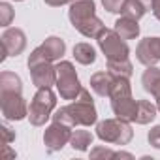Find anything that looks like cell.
Here are the masks:
<instances>
[{
	"instance_id": "cell-2",
	"label": "cell",
	"mask_w": 160,
	"mask_h": 160,
	"mask_svg": "<svg viewBox=\"0 0 160 160\" xmlns=\"http://www.w3.org/2000/svg\"><path fill=\"white\" fill-rule=\"evenodd\" d=\"M68 19L72 27L77 32H81L85 38H98V34L106 28L104 23L96 17L94 0H72Z\"/></svg>"
},
{
	"instance_id": "cell-30",
	"label": "cell",
	"mask_w": 160,
	"mask_h": 160,
	"mask_svg": "<svg viewBox=\"0 0 160 160\" xmlns=\"http://www.w3.org/2000/svg\"><path fill=\"white\" fill-rule=\"evenodd\" d=\"M4 158L8 160V158H15V152L10 149V145H4Z\"/></svg>"
},
{
	"instance_id": "cell-24",
	"label": "cell",
	"mask_w": 160,
	"mask_h": 160,
	"mask_svg": "<svg viewBox=\"0 0 160 160\" xmlns=\"http://www.w3.org/2000/svg\"><path fill=\"white\" fill-rule=\"evenodd\" d=\"M147 141H149L151 147H154V149L160 151V124H156V126H152V128L149 130V134H147Z\"/></svg>"
},
{
	"instance_id": "cell-32",
	"label": "cell",
	"mask_w": 160,
	"mask_h": 160,
	"mask_svg": "<svg viewBox=\"0 0 160 160\" xmlns=\"http://www.w3.org/2000/svg\"><path fill=\"white\" fill-rule=\"evenodd\" d=\"M139 2L143 4V8H145L147 12H151V10H152V0H139Z\"/></svg>"
},
{
	"instance_id": "cell-25",
	"label": "cell",
	"mask_w": 160,
	"mask_h": 160,
	"mask_svg": "<svg viewBox=\"0 0 160 160\" xmlns=\"http://www.w3.org/2000/svg\"><path fill=\"white\" fill-rule=\"evenodd\" d=\"M117 151H111L108 147H94L91 149V158H115Z\"/></svg>"
},
{
	"instance_id": "cell-15",
	"label": "cell",
	"mask_w": 160,
	"mask_h": 160,
	"mask_svg": "<svg viewBox=\"0 0 160 160\" xmlns=\"http://www.w3.org/2000/svg\"><path fill=\"white\" fill-rule=\"evenodd\" d=\"M113 30L122 40H136L139 36V25H138V21L132 19V17H126V15H122V17H119L115 21V28Z\"/></svg>"
},
{
	"instance_id": "cell-29",
	"label": "cell",
	"mask_w": 160,
	"mask_h": 160,
	"mask_svg": "<svg viewBox=\"0 0 160 160\" xmlns=\"http://www.w3.org/2000/svg\"><path fill=\"white\" fill-rule=\"evenodd\" d=\"M151 94L154 96V100H156V108H158V111H160V83L154 87V91H152Z\"/></svg>"
},
{
	"instance_id": "cell-5",
	"label": "cell",
	"mask_w": 160,
	"mask_h": 160,
	"mask_svg": "<svg viewBox=\"0 0 160 160\" xmlns=\"http://www.w3.org/2000/svg\"><path fill=\"white\" fill-rule=\"evenodd\" d=\"M81 83L75 73V68L70 60H58L57 62V91L62 100H75L81 92Z\"/></svg>"
},
{
	"instance_id": "cell-28",
	"label": "cell",
	"mask_w": 160,
	"mask_h": 160,
	"mask_svg": "<svg viewBox=\"0 0 160 160\" xmlns=\"http://www.w3.org/2000/svg\"><path fill=\"white\" fill-rule=\"evenodd\" d=\"M151 12H152V15L160 21V0H152V10H151Z\"/></svg>"
},
{
	"instance_id": "cell-31",
	"label": "cell",
	"mask_w": 160,
	"mask_h": 160,
	"mask_svg": "<svg viewBox=\"0 0 160 160\" xmlns=\"http://www.w3.org/2000/svg\"><path fill=\"white\" fill-rule=\"evenodd\" d=\"M115 158H130V160H132L134 156H132L130 152H122V151H117V152H115Z\"/></svg>"
},
{
	"instance_id": "cell-17",
	"label": "cell",
	"mask_w": 160,
	"mask_h": 160,
	"mask_svg": "<svg viewBox=\"0 0 160 160\" xmlns=\"http://www.w3.org/2000/svg\"><path fill=\"white\" fill-rule=\"evenodd\" d=\"M156 104H151L149 100H138V111H136V122L138 124H149L156 119Z\"/></svg>"
},
{
	"instance_id": "cell-8",
	"label": "cell",
	"mask_w": 160,
	"mask_h": 160,
	"mask_svg": "<svg viewBox=\"0 0 160 160\" xmlns=\"http://www.w3.org/2000/svg\"><path fill=\"white\" fill-rule=\"evenodd\" d=\"M66 53V43L58 36H49L43 40L42 45H38L30 55L28 60H49V62H58Z\"/></svg>"
},
{
	"instance_id": "cell-18",
	"label": "cell",
	"mask_w": 160,
	"mask_h": 160,
	"mask_svg": "<svg viewBox=\"0 0 160 160\" xmlns=\"http://www.w3.org/2000/svg\"><path fill=\"white\" fill-rule=\"evenodd\" d=\"M92 139L94 136L89 132V130H73L72 132V138H70V145L73 151H89V147L92 145Z\"/></svg>"
},
{
	"instance_id": "cell-19",
	"label": "cell",
	"mask_w": 160,
	"mask_h": 160,
	"mask_svg": "<svg viewBox=\"0 0 160 160\" xmlns=\"http://www.w3.org/2000/svg\"><path fill=\"white\" fill-rule=\"evenodd\" d=\"M0 91L23 92V81L13 72H0Z\"/></svg>"
},
{
	"instance_id": "cell-23",
	"label": "cell",
	"mask_w": 160,
	"mask_h": 160,
	"mask_svg": "<svg viewBox=\"0 0 160 160\" xmlns=\"http://www.w3.org/2000/svg\"><path fill=\"white\" fill-rule=\"evenodd\" d=\"M102 6L109 13H122V10L126 6V0H102Z\"/></svg>"
},
{
	"instance_id": "cell-7",
	"label": "cell",
	"mask_w": 160,
	"mask_h": 160,
	"mask_svg": "<svg viewBox=\"0 0 160 160\" xmlns=\"http://www.w3.org/2000/svg\"><path fill=\"white\" fill-rule=\"evenodd\" d=\"M0 109L6 121H23L28 119V104L23 98V92L0 91Z\"/></svg>"
},
{
	"instance_id": "cell-22",
	"label": "cell",
	"mask_w": 160,
	"mask_h": 160,
	"mask_svg": "<svg viewBox=\"0 0 160 160\" xmlns=\"http://www.w3.org/2000/svg\"><path fill=\"white\" fill-rule=\"evenodd\" d=\"M13 21V8L10 2H0V25L8 28Z\"/></svg>"
},
{
	"instance_id": "cell-12",
	"label": "cell",
	"mask_w": 160,
	"mask_h": 160,
	"mask_svg": "<svg viewBox=\"0 0 160 160\" xmlns=\"http://www.w3.org/2000/svg\"><path fill=\"white\" fill-rule=\"evenodd\" d=\"M2 47L6 49L8 57H19L27 49V36L21 28H6L2 32Z\"/></svg>"
},
{
	"instance_id": "cell-3",
	"label": "cell",
	"mask_w": 160,
	"mask_h": 160,
	"mask_svg": "<svg viewBox=\"0 0 160 160\" xmlns=\"http://www.w3.org/2000/svg\"><path fill=\"white\" fill-rule=\"evenodd\" d=\"M57 108V96L51 87H42L36 91L28 104V121L32 126H43L51 117L53 109Z\"/></svg>"
},
{
	"instance_id": "cell-1",
	"label": "cell",
	"mask_w": 160,
	"mask_h": 160,
	"mask_svg": "<svg viewBox=\"0 0 160 160\" xmlns=\"http://www.w3.org/2000/svg\"><path fill=\"white\" fill-rule=\"evenodd\" d=\"M53 121L62 122L70 128L96 124L98 122V111L94 108L91 92L87 89H81V92L77 94V98L72 104H68V106H64L53 113Z\"/></svg>"
},
{
	"instance_id": "cell-4",
	"label": "cell",
	"mask_w": 160,
	"mask_h": 160,
	"mask_svg": "<svg viewBox=\"0 0 160 160\" xmlns=\"http://www.w3.org/2000/svg\"><path fill=\"white\" fill-rule=\"evenodd\" d=\"M96 136L104 143L111 145H128L134 138V130L130 126V121L124 119H104L96 122Z\"/></svg>"
},
{
	"instance_id": "cell-20",
	"label": "cell",
	"mask_w": 160,
	"mask_h": 160,
	"mask_svg": "<svg viewBox=\"0 0 160 160\" xmlns=\"http://www.w3.org/2000/svg\"><path fill=\"white\" fill-rule=\"evenodd\" d=\"M108 70L113 73V75H119V77H128L132 75L134 72V66L130 62V58H124V60H108Z\"/></svg>"
},
{
	"instance_id": "cell-13",
	"label": "cell",
	"mask_w": 160,
	"mask_h": 160,
	"mask_svg": "<svg viewBox=\"0 0 160 160\" xmlns=\"http://www.w3.org/2000/svg\"><path fill=\"white\" fill-rule=\"evenodd\" d=\"M111 109L115 117L136 122V111H138V102L134 96H124V98H113L111 100Z\"/></svg>"
},
{
	"instance_id": "cell-26",
	"label": "cell",
	"mask_w": 160,
	"mask_h": 160,
	"mask_svg": "<svg viewBox=\"0 0 160 160\" xmlns=\"http://www.w3.org/2000/svg\"><path fill=\"white\" fill-rule=\"evenodd\" d=\"M0 130H2V136H4V145H10V143L15 139V132L8 126V122H2Z\"/></svg>"
},
{
	"instance_id": "cell-27",
	"label": "cell",
	"mask_w": 160,
	"mask_h": 160,
	"mask_svg": "<svg viewBox=\"0 0 160 160\" xmlns=\"http://www.w3.org/2000/svg\"><path fill=\"white\" fill-rule=\"evenodd\" d=\"M43 2L47 6H51V8H60L64 4H72V0H43Z\"/></svg>"
},
{
	"instance_id": "cell-6",
	"label": "cell",
	"mask_w": 160,
	"mask_h": 160,
	"mask_svg": "<svg viewBox=\"0 0 160 160\" xmlns=\"http://www.w3.org/2000/svg\"><path fill=\"white\" fill-rule=\"evenodd\" d=\"M96 40H98V47L102 49L108 60H124L130 57V47L126 40H122L115 30L104 28Z\"/></svg>"
},
{
	"instance_id": "cell-16",
	"label": "cell",
	"mask_w": 160,
	"mask_h": 160,
	"mask_svg": "<svg viewBox=\"0 0 160 160\" xmlns=\"http://www.w3.org/2000/svg\"><path fill=\"white\" fill-rule=\"evenodd\" d=\"M73 58L83 64V66H89V64H94L96 62V49L87 43V42H81V43H75L73 45Z\"/></svg>"
},
{
	"instance_id": "cell-9",
	"label": "cell",
	"mask_w": 160,
	"mask_h": 160,
	"mask_svg": "<svg viewBox=\"0 0 160 160\" xmlns=\"http://www.w3.org/2000/svg\"><path fill=\"white\" fill-rule=\"evenodd\" d=\"M27 64L30 70V79L38 89L57 85V66H53V62H49V60H27Z\"/></svg>"
},
{
	"instance_id": "cell-14",
	"label": "cell",
	"mask_w": 160,
	"mask_h": 160,
	"mask_svg": "<svg viewBox=\"0 0 160 160\" xmlns=\"http://www.w3.org/2000/svg\"><path fill=\"white\" fill-rule=\"evenodd\" d=\"M113 79L115 75L108 70V72H96L91 75V89L98 94V96H108L109 98V92H111V87H113Z\"/></svg>"
},
{
	"instance_id": "cell-11",
	"label": "cell",
	"mask_w": 160,
	"mask_h": 160,
	"mask_svg": "<svg viewBox=\"0 0 160 160\" xmlns=\"http://www.w3.org/2000/svg\"><path fill=\"white\" fill-rule=\"evenodd\" d=\"M136 58L143 66H154L160 60V38H143L136 47Z\"/></svg>"
},
{
	"instance_id": "cell-21",
	"label": "cell",
	"mask_w": 160,
	"mask_h": 160,
	"mask_svg": "<svg viewBox=\"0 0 160 160\" xmlns=\"http://www.w3.org/2000/svg\"><path fill=\"white\" fill-rule=\"evenodd\" d=\"M145 13H147V10L143 8V4L139 2V0H126V6H124V10H122V15L139 21Z\"/></svg>"
},
{
	"instance_id": "cell-33",
	"label": "cell",
	"mask_w": 160,
	"mask_h": 160,
	"mask_svg": "<svg viewBox=\"0 0 160 160\" xmlns=\"http://www.w3.org/2000/svg\"><path fill=\"white\" fill-rule=\"evenodd\" d=\"M15 2H23V0H15Z\"/></svg>"
},
{
	"instance_id": "cell-10",
	"label": "cell",
	"mask_w": 160,
	"mask_h": 160,
	"mask_svg": "<svg viewBox=\"0 0 160 160\" xmlns=\"http://www.w3.org/2000/svg\"><path fill=\"white\" fill-rule=\"evenodd\" d=\"M72 128L62 124V122H51L45 132H43V145L49 152H57L60 151L66 143H70V138H72Z\"/></svg>"
}]
</instances>
